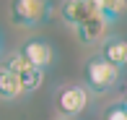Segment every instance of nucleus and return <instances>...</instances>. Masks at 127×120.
Wrapping results in <instances>:
<instances>
[{
    "mask_svg": "<svg viewBox=\"0 0 127 120\" xmlns=\"http://www.w3.org/2000/svg\"><path fill=\"white\" fill-rule=\"evenodd\" d=\"M117 81H119V68L109 65L101 55H96L86 63V89L101 94V91H109Z\"/></svg>",
    "mask_w": 127,
    "mask_h": 120,
    "instance_id": "nucleus-1",
    "label": "nucleus"
},
{
    "mask_svg": "<svg viewBox=\"0 0 127 120\" xmlns=\"http://www.w3.org/2000/svg\"><path fill=\"white\" fill-rule=\"evenodd\" d=\"M47 18H49V3H44V0H16V3H10V21L16 26L31 29Z\"/></svg>",
    "mask_w": 127,
    "mask_h": 120,
    "instance_id": "nucleus-2",
    "label": "nucleus"
},
{
    "mask_svg": "<svg viewBox=\"0 0 127 120\" xmlns=\"http://www.w3.org/2000/svg\"><path fill=\"white\" fill-rule=\"evenodd\" d=\"M86 105H88V89L80 86V84L65 86L60 94H57V110H60V115L65 120L80 115V112L86 110Z\"/></svg>",
    "mask_w": 127,
    "mask_h": 120,
    "instance_id": "nucleus-3",
    "label": "nucleus"
},
{
    "mask_svg": "<svg viewBox=\"0 0 127 120\" xmlns=\"http://www.w3.org/2000/svg\"><path fill=\"white\" fill-rule=\"evenodd\" d=\"M21 55L29 60V65L36 68V71H47L52 65V60H55V50H52V44L47 39H29L24 44V50H21Z\"/></svg>",
    "mask_w": 127,
    "mask_h": 120,
    "instance_id": "nucleus-4",
    "label": "nucleus"
},
{
    "mask_svg": "<svg viewBox=\"0 0 127 120\" xmlns=\"http://www.w3.org/2000/svg\"><path fill=\"white\" fill-rule=\"evenodd\" d=\"M94 13H96L94 0H67V3H62V18H65L73 29L80 26L83 21H88Z\"/></svg>",
    "mask_w": 127,
    "mask_h": 120,
    "instance_id": "nucleus-5",
    "label": "nucleus"
},
{
    "mask_svg": "<svg viewBox=\"0 0 127 120\" xmlns=\"http://www.w3.org/2000/svg\"><path fill=\"white\" fill-rule=\"evenodd\" d=\"M106 29H109V21L96 10L88 21H83L80 26H75V34H78V39L83 44H94V42H99L104 34H106Z\"/></svg>",
    "mask_w": 127,
    "mask_h": 120,
    "instance_id": "nucleus-6",
    "label": "nucleus"
},
{
    "mask_svg": "<svg viewBox=\"0 0 127 120\" xmlns=\"http://www.w3.org/2000/svg\"><path fill=\"white\" fill-rule=\"evenodd\" d=\"M101 58L114 68L127 65V39L125 37H109L101 47Z\"/></svg>",
    "mask_w": 127,
    "mask_h": 120,
    "instance_id": "nucleus-7",
    "label": "nucleus"
},
{
    "mask_svg": "<svg viewBox=\"0 0 127 120\" xmlns=\"http://www.w3.org/2000/svg\"><path fill=\"white\" fill-rule=\"evenodd\" d=\"M24 94V84L16 73L0 68V99H16Z\"/></svg>",
    "mask_w": 127,
    "mask_h": 120,
    "instance_id": "nucleus-8",
    "label": "nucleus"
},
{
    "mask_svg": "<svg viewBox=\"0 0 127 120\" xmlns=\"http://www.w3.org/2000/svg\"><path fill=\"white\" fill-rule=\"evenodd\" d=\"M94 5L109 24H112L114 18H119L122 13H127V3L125 0H94Z\"/></svg>",
    "mask_w": 127,
    "mask_h": 120,
    "instance_id": "nucleus-9",
    "label": "nucleus"
},
{
    "mask_svg": "<svg viewBox=\"0 0 127 120\" xmlns=\"http://www.w3.org/2000/svg\"><path fill=\"white\" fill-rule=\"evenodd\" d=\"M3 68H5V71H10V73H16L18 78L26 76L29 71H34V68L29 65V60H26L21 52H10L8 58H5V63H3Z\"/></svg>",
    "mask_w": 127,
    "mask_h": 120,
    "instance_id": "nucleus-10",
    "label": "nucleus"
},
{
    "mask_svg": "<svg viewBox=\"0 0 127 120\" xmlns=\"http://www.w3.org/2000/svg\"><path fill=\"white\" fill-rule=\"evenodd\" d=\"M42 81H44V71H29L26 76H21V84H24V91H36L39 86H42Z\"/></svg>",
    "mask_w": 127,
    "mask_h": 120,
    "instance_id": "nucleus-11",
    "label": "nucleus"
},
{
    "mask_svg": "<svg viewBox=\"0 0 127 120\" xmlns=\"http://www.w3.org/2000/svg\"><path fill=\"white\" fill-rule=\"evenodd\" d=\"M104 120H127V112L122 105H112L106 110V115H104Z\"/></svg>",
    "mask_w": 127,
    "mask_h": 120,
    "instance_id": "nucleus-12",
    "label": "nucleus"
},
{
    "mask_svg": "<svg viewBox=\"0 0 127 120\" xmlns=\"http://www.w3.org/2000/svg\"><path fill=\"white\" fill-rule=\"evenodd\" d=\"M122 107H125V112H127V99H125V102H122Z\"/></svg>",
    "mask_w": 127,
    "mask_h": 120,
    "instance_id": "nucleus-13",
    "label": "nucleus"
}]
</instances>
